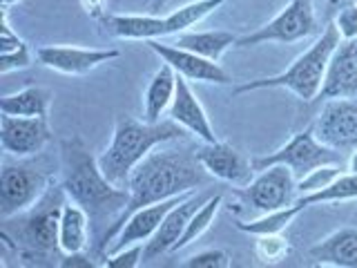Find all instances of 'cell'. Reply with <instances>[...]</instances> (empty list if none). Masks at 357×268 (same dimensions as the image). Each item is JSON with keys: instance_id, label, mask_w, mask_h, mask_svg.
<instances>
[{"instance_id": "obj_1", "label": "cell", "mask_w": 357, "mask_h": 268, "mask_svg": "<svg viewBox=\"0 0 357 268\" xmlns=\"http://www.w3.org/2000/svg\"><path fill=\"white\" fill-rule=\"evenodd\" d=\"M212 177L201 161L197 159L195 150H152L145 159L134 168L128 181L130 204L121 212V217L100 234V251H107L114 241L119 230L134 210L143 206L156 204V201L174 199L188 193H195L197 188L208 186Z\"/></svg>"}, {"instance_id": "obj_2", "label": "cell", "mask_w": 357, "mask_h": 268, "mask_svg": "<svg viewBox=\"0 0 357 268\" xmlns=\"http://www.w3.org/2000/svg\"><path fill=\"white\" fill-rule=\"evenodd\" d=\"M61 172L67 197L83 206L89 219H107L112 226L130 204V190L109 181L81 137L61 141Z\"/></svg>"}, {"instance_id": "obj_3", "label": "cell", "mask_w": 357, "mask_h": 268, "mask_svg": "<svg viewBox=\"0 0 357 268\" xmlns=\"http://www.w3.org/2000/svg\"><path fill=\"white\" fill-rule=\"evenodd\" d=\"M185 132L188 130L172 119L148 123V121H137L128 114H119L107 150L98 156L100 170H103V174L114 186L128 188L132 170L156 145L183 139Z\"/></svg>"}, {"instance_id": "obj_4", "label": "cell", "mask_w": 357, "mask_h": 268, "mask_svg": "<svg viewBox=\"0 0 357 268\" xmlns=\"http://www.w3.org/2000/svg\"><path fill=\"white\" fill-rule=\"evenodd\" d=\"M67 199L70 197H67L63 184L52 181L47 193L31 208L5 219L3 239L14 246L25 260H43V257L61 251L59 226Z\"/></svg>"}, {"instance_id": "obj_5", "label": "cell", "mask_w": 357, "mask_h": 268, "mask_svg": "<svg viewBox=\"0 0 357 268\" xmlns=\"http://www.w3.org/2000/svg\"><path fill=\"white\" fill-rule=\"evenodd\" d=\"M342 43V36L335 22H328L324 27L321 36L310 45V47L297 56V59L290 63L282 74L275 76H266V78H255L243 85H237L232 89V94H248L255 89H273V87H284L290 89L297 98H301L304 103H312L324 85V76H326V67L328 61L335 52V47Z\"/></svg>"}, {"instance_id": "obj_6", "label": "cell", "mask_w": 357, "mask_h": 268, "mask_svg": "<svg viewBox=\"0 0 357 268\" xmlns=\"http://www.w3.org/2000/svg\"><path fill=\"white\" fill-rule=\"evenodd\" d=\"M250 161H252L255 172L266 170L268 165H288L290 170H293L297 181L319 165H342L344 163L342 152L331 148L326 143H321L315 137V128L312 126L297 132L295 137L286 145H282L279 150L266 154V156H255Z\"/></svg>"}, {"instance_id": "obj_7", "label": "cell", "mask_w": 357, "mask_h": 268, "mask_svg": "<svg viewBox=\"0 0 357 268\" xmlns=\"http://www.w3.org/2000/svg\"><path fill=\"white\" fill-rule=\"evenodd\" d=\"M319 31L312 0H290L264 27L237 38V47H252L266 43H297Z\"/></svg>"}, {"instance_id": "obj_8", "label": "cell", "mask_w": 357, "mask_h": 268, "mask_svg": "<svg viewBox=\"0 0 357 268\" xmlns=\"http://www.w3.org/2000/svg\"><path fill=\"white\" fill-rule=\"evenodd\" d=\"M52 181V177L43 174L31 165L5 163L0 172V217L7 219L31 208L47 193Z\"/></svg>"}, {"instance_id": "obj_9", "label": "cell", "mask_w": 357, "mask_h": 268, "mask_svg": "<svg viewBox=\"0 0 357 268\" xmlns=\"http://www.w3.org/2000/svg\"><path fill=\"white\" fill-rule=\"evenodd\" d=\"M239 195L261 215L282 210L295 204L297 179L288 165H268L266 170H259L257 177H252L248 186L239 190Z\"/></svg>"}, {"instance_id": "obj_10", "label": "cell", "mask_w": 357, "mask_h": 268, "mask_svg": "<svg viewBox=\"0 0 357 268\" xmlns=\"http://www.w3.org/2000/svg\"><path fill=\"white\" fill-rule=\"evenodd\" d=\"M312 128L315 137L335 150L357 148V100L328 98Z\"/></svg>"}, {"instance_id": "obj_11", "label": "cell", "mask_w": 357, "mask_h": 268, "mask_svg": "<svg viewBox=\"0 0 357 268\" xmlns=\"http://www.w3.org/2000/svg\"><path fill=\"white\" fill-rule=\"evenodd\" d=\"M148 47L159 56L163 63H167L172 70L188 78V81H197V83H215V85H230L232 83V76L223 70V67L217 61H210L204 59L190 50L178 47V45H165L159 38L154 40H145Z\"/></svg>"}, {"instance_id": "obj_12", "label": "cell", "mask_w": 357, "mask_h": 268, "mask_svg": "<svg viewBox=\"0 0 357 268\" xmlns=\"http://www.w3.org/2000/svg\"><path fill=\"white\" fill-rule=\"evenodd\" d=\"M52 141V130L47 119L38 117H0V145L11 156L25 159L45 150Z\"/></svg>"}, {"instance_id": "obj_13", "label": "cell", "mask_w": 357, "mask_h": 268, "mask_svg": "<svg viewBox=\"0 0 357 268\" xmlns=\"http://www.w3.org/2000/svg\"><path fill=\"white\" fill-rule=\"evenodd\" d=\"M195 152L201 165H204L215 179H219V181H226L239 188L248 186L252 181V174H255L252 161L245 159V156L237 148H232L230 143H223V141L204 143Z\"/></svg>"}, {"instance_id": "obj_14", "label": "cell", "mask_w": 357, "mask_h": 268, "mask_svg": "<svg viewBox=\"0 0 357 268\" xmlns=\"http://www.w3.org/2000/svg\"><path fill=\"white\" fill-rule=\"evenodd\" d=\"M208 197L210 195H197V190H195V193H190L188 197H183L181 201H178V204L165 215V219L161 221V226L156 228V232L150 237V241L145 244L143 262L159 260V257L172 253L176 241L183 237V232L188 228V221L192 219V215Z\"/></svg>"}, {"instance_id": "obj_15", "label": "cell", "mask_w": 357, "mask_h": 268, "mask_svg": "<svg viewBox=\"0 0 357 268\" xmlns=\"http://www.w3.org/2000/svg\"><path fill=\"white\" fill-rule=\"evenodd\" d=\"M119 50H87L74 47V45H50V47L36 50V59L40 65L70 76H83L98 65L119 59Z\"/></svg>"}, {"instance_id": "obj_16", "label": "cell", "mask_w": 357, "mask_h": 268, "mask_svg": "<svg viewBox=\"0 0 357 268\" xmlns=\"http://www.w3.org/2000/svg\"><path fill=\"white\" fill-rule=\"evenodd\" d=\"M357 96V38L342 40L335 47L319 98H355Z\"/></svg>"}, {"instance_id": "obj_17", "label": "cell", "mask_w": 357, "mask_h": 268, "mask_svg": "<svg viewBox=\"0 0 357 268\" xmlns=\"http://www.w3.org/2000/svg\"><path fill=\"white\" fill-rule=\"evenodd\" d=\"M190 195V193H188ZM188 195H181V197H174V199H165V201H156V204H150V206H143L139 210H134L132 215L126 219L123 223V228L119 230V234L114 237V241L109 244V248L105 251L107 255L109 253H116L121 248H128L132 244H139V241H145L148 244L150 237L156 232V228L161 226V221L165 219V215L170 212L178 201ZM105 255V257H107Z\"/></svg>"}, {"instance_id": "obj_18", "label": "cell", "mask_w": 357, "mask_h": 268, "mask_svg": "<svg viewBox=\"0 0 357 268\" xmlns=\"http://www.w3.org/2000/svg\"><path fill=\"white\" fill-rule=\"evenodd\" d=\"M167 114H170L172 121H176L178 126L185 128L190 134H195V137L201 139L204 143L219 141L204 105H201V100L192 92V87L188 85V78H183V76L176 78V94H174L170 110H167Z\"/></svg>"}, {"instance_id": "obj_19", "label": "cell", "mask_w": 357, "mask_h": 268, "mask_svg": "<svg viewBox=\"0 0 357 268\" xmlns=\"http://www.w3.org/2000/svg\"><path fill=\"white\" fill-rule=\"evenodd\" d=\"M107 36L123 40H154L165 36V18L154 14H105L98 18Z\"/></svg>"}, {"instance_id": "obj_20", "label": "cell", "mask_w": 357, "mask_h": 268, "mask_svg": "<svg viewBox=\"0 0 357 268\" xmlns=\"http://www.w3.org/2000/svg\"><path fill=\"white\" fill-rule=\"evenodd\" d=\"M308 257L317 266L357 268V228H340L312 246Z\"/></svg>"}, {"instance_id": "obj_21", "label": "cell", "mask_w": 357, "mask_h": 268, "mask_svg": "<svg viewBox=\"0 0 357 268\" xmlns=\"http://www.w3.org/2000/svg\"><path fill=\"white\" fill-rule=\"evenodd\" d=\"M176 78L178 74L167 63H163L150 78L143 92V119L148 123L163 121L161 117L170 110L176 94Z\"/></svg>"}, {"instance_id": "obj_22", "label": "cell", "mask_w": 357, "mask_h": 268, "mask_svg": "<svg viewBox=\"0 0 357 268\" xmlns=\"http://www.w3.org/2000/svg\"><path fill=\"white\" fill-rule=\"evenodd\" d=\"M89 215L83 206H78L76 201L67 199L61 212V226H59V246L61 253H81L89 244V232H87Z\"/></svg>"}, {"instance_id": "obj_23", "label": "cell", "mask_w": 357, "mask_h": 268, "mask_svg": "<svg viewBox=\"0 0 357 268\" xmlns=\"http://www.w3.org/2000/svg\"><path fill=\"white\" fill-rule=\"evenodd\" d=\"M174 45L204 56V59L219 63L221 56L237 45V36L230 31H223V29H215V31H190L188 29V31L176 34Z\"/></svg>"}, {"instance_id": "obj_24", "label": "cell", "mask_w": 357, "mask_h": 268, "mask_svg": "<svg viewBox=\"0 0 357 268\" xmlns=\"http://www.w3.org/2000/svg\"><path fill=\"white\" fill-rule=\"evenodd\" d=\"M52 89L29 85L25 89H20L16 94H9L0 98V112L11 117H38L47 119L50 103H52Z\"/></svg>"}, {"instance_id": "obj_25", "label": "cell", "mask_w": 357, "mask_h": 268, "mask_svg": "<svg viewBox=\"0 0 357 268\" xmlns=\"http://www.w3.org/2000/svg\"><path fill=\"white\" fill-rule=\"evenodd\" d=\"M226 3H230V0H195V3L178 7L170 16H163L165 18V36L188 31L190 27L199 25L201 20H206L212 11H217Z\"/></svg>"}, {"instance_id": "obj_26", "label": "cell", "mask_w": 357, "mask_h": 268, "mask_svg": "<svg viewBox=\"0 0 357 268\" xmlns=\"http://www.w3.org/2000/svg\"><path fill=\"white\" fill-rule=\"evenodd\" d=\"M351 199H357V174L346 170L331 186L317 190V193L299 195L295 199V206L306 210L312 204H331V201H351Z\"/></svg>"}, {"instance_id": "obj_27", "label": "cell", "mask_w": 357, "mask_h": 268, "mask_svg": "<svg viewBox=\"0 0 357 268\" xmlns=\"http://www.w3.org/2000/svg\"><path fill=\"white\" fill-rule=\"evenodd\" d=\"M301 208H297L295 204L282 208V210H273V212H264L259 219H252V221H237V228L248 232V234H268V232H284L290 223H293L299 215H301Z\"/></svg>"}, {"instance_id": "obj_28", "label": "cell", "mask_w": 357, "mask_h": 268, "mask_svg": "<svg viewBox=\"0 0 357 268\" xmlns=\"http://www.w3.org/2000/svg\"><path fill=\"white\" fill-rule=\"evenodd\" d=\"M221 201H223V195H210L204 204L199 206V210L192 215V219L188 221V228L183 232V237L176 241L174 246V251H181L185 248V246H190L192 241H197L201 234H204L210 226H212V221H215L217 217V212H219V206H221Z\"/></svg>"}, {"instance_id": "obj_29", "label": "cell", "mask_w": 357, "mask_h": 268, "mask_svg": "<svg viewBox=\"0 0 357 268\" xmlns=\"http://www.w3.org/2000/svg\"><path fill=\"white\" fill-rule=\"evenodd\" d=\"M290 251V244L282 232H268V234H257L255 253L257 260L264 264H277L282 262Z\"/></svg>"}, {"instance_id": "obj_30", "label": "cell", "mask_w": 357, "mask_h": 268, "mask_svg": "<svg viewBox=\"0 0 357 268\" xmlns=\"http://www.w3.org/2000/svg\"><path fill=\"white\" fill-rule=\"evenodd\" d=\"M340 174H342V165H319V168H315V170H310L306 177H301L297 181V197L317 193V190L331 186Z\"/></svg>"}, {"instance_id": "obj_31", "label": "cell", "mask_w": 357, "mask_h": 268, "mask_svg": "<svg viewBox=\"0 0 357 268\" xmlns=\"http://www.w3.org/2000/svg\"><path fill=\"white\" fill-rule=\"evenodd\" d=\"M143 255H145V241H139V244L128 246V248L109 253L105 257L103 266L105 268H137L143 262Z\"/></svg>"}, {"instance_id": "obj_32", "label": "cell", "mask_w": 357, "mask_h": 268, "mask_svg": "<svg viewBox=\"0 0 357 268\" xmlns=\"http://www.w3.org/2000/svg\"><path fill=\"white\" fill-rule=\"evenodd\" d=\"M33 61V54L29 50L27 43H22L18 50L9 52V54H0V74H9L16 70H25Z\"/></svg>"}, {"instance_id": "obj_33", "label": "cell", "mask_w": 357, "mask_h": 268, "mask_svg": "<svg viewBox=\"0 0 357 268\" xmlns=\"http://www.w3.org/2000/svg\"><path fill=\"white\" fill-rule=\"evenodd\" d=\"M335 27H337L342 40H353L357 38V5H346L337 9L335 16Z\"/></svg>"}, {"instance_id": "obj_34", "label": "cell", "mask_w": 357, "mask_h": 268, "mask_svg": "<svg viewBox=\"0 0 357 268\" xmlns=\"http://www.w3.org/2000/svg\"><path fill=\"white\" fill-rule=\"evenodd\" d=\"M185 268H228L230 257L223 251H204L195 257H190L188 262H183Z\"/></svg>"}, {"instance_id": "obj_35", "label": "cell", "mask_w": 357, "mask_h": 268, "mask_svg": "<svg viewBox=\"0 0 357 268\" xmlns=\"http://www.w3.org/2000/svg\"><path fill=\"white\" fill-rule=\"evenodd\" d=\"M81 5H83V9H85V14L89 16V18H94V20H98L100 16H105L107 14V0H81Z\"/></svg>"}, {"instance_id": "obj_36", "label": "cell", "mask_w": 357, "mask_h": 268, "mask_svg": "<svg viewBox=\"0 0 357 268\" xmlns=\"http://www.w3.org/2000/svg\"><path fill=\"white\" fill-rule=\"evenodd\" d=\"M61 266L63 268H70V266H85V268H89V266H94V262H89V257L85 255V251H81V253L65 255V260L61 262Z\"/></svg>"}, {"instance_id": "obj_37", "label": "cell", "mask_w": 357, "mask_h": 268, "mask_svg": "<svg viewBox=\"0 0 357 268\" xmlns=\"http://www.w3.org/2000/svg\"><path fill=\"white\" fill-rule=\"evenodd\" d=\"M346 170L357 174V148H353V152H351V156H349V161H346Z\"/></svg>"}, {"instance_id": "obj_38", "label": "cell", "mask_w": 357, "mask_h": 268, "mask_svg": "<svg viewBox=\"0 0 357 268\" xmlns=\"http://www.w3.org/2000/svg\"><path fill=\"white\" fill-rule=\"evenodd\" d=\"M346 5H357V0H328V7L331 9H342Z\"/></svg>"}, {"instance_id": "obj_39", "label": "cell", "mask_w": 357, "mask_h": 268, "mask_svg": "<svg viewBox=\"0 0 357 268\" xmlns=\"http://www.w3.org/2000/svg\"><path fill=\"white\" fill-rule=\"evenodd\" d=\"M165 3H167V0H154V3H152V14H156V11H159Z\"/></svg>"}, {"instance_id": "obj_40", "label": "cell", "mask_w": 357, "mask_h": 268, "mask_svg": "<svg viewBox=\"0 0 357 268\" xmlns=\"http://www.w3.org/2000/svg\"><path fill=\"white\" fill-rule=\"evenodd\" d=\"M20 3V0H0V7H11V5H18Z\"/></svg>"}]
</instances>
